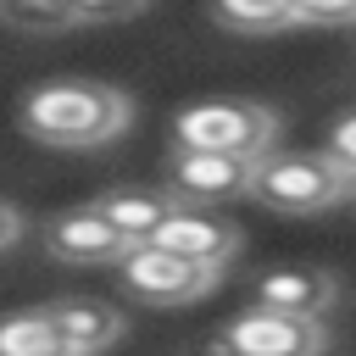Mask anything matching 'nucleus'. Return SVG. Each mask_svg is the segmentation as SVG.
Masks as SVG:
<instances>
[{
	"label": "nucleus",
	"mask_w": 356,
	"mask_h": 356,
	"mask_svg": "<svg viewBox=\"0 0 356 356\" xmlns=\"http://www.w3.org/2000/svg\"><path fill=\"white\" fill-rule=\"evenodd\" d=\"M345 200H356V172H345Z\"/></svg>",
	"instance_id": "nucleus-20"
},
{
	"label": "nucleus",
	"mask_w": 356,
	"mask_h": 356,
	"mask_svg": "<svg viewBox=\"0 0 356 356\" xmlns=\"http://www.w3.org/2000/svg\"><path fill=\"white\" fill-rule=\"evenodd\" d=\"M17 234H22V217L0 200V250H11V245H17Z\"/></svg>",
	"instance_id": "nucleus-19"
},
{
	"label": "nucleus",
	"mask_w": 356,
	"mask_h": 356,
	"mask_svg": "<svg viewBox=\"0 0 356 356\" xmlns=\"http://www.w3.org/2000/svg\"><path fill=\"white\" fill-rule=\"evenodd\" d=\"M0 356H72L67 334L56 328V312H6L0 317Z\"/></svg>",
	"instance_id": "nucleus-12"
},
{
	"label": "nucleus",
	"mask_w": 356,
	"mask_h": 356,
	"mask_svg": "<svg viewBox=\"0 0 356 356\" xmlns=\"http://www.w3.org/2000/svg\"><path fill=\"white\" fill-rule=\"evenodd\" d=\"M72 6H78V22H128L150 0H72Z\"/></svg>",
	"instance_id": "nucleus-16"
},
{
	"label": "nucleus",
	"mask_w": 356,
	"mask_h": 356,
	"mask_svg": "<svg viewBox=\"0 0 356 356\" xmlns=\"http://www.w3.org/2000/svg\"><path fill=\"white\" fill-rule=\"evenodd\" d=\"M117 278H122V289H128L134 300H145V306H189V300H200V295L217 284V267H200V261H189V256L145 239V245H128V250H122Z\"/></svg>",
	"instance_id": "nucleus-4"
},
{
	"label": "nucleus",
	"mask_w": 356,
	"mask_h": 356,
	"mask_svg": "<svg viewBox=\"0 0 356 356\" xmlns=\"http://www.w3.org/2000/svg\"><path fill=\"white\" fill-rule=\"evenodd\" d=\"M50 312H56V328L67 334L72 356H100L122 339V312L106 306V300H61Z\"/></svg>",
	"instance_id": "nucleus-10"
},
{
	"label": "nucleus",
	"mask_w": 356,
	"mask_h": 356,
	"mask_svg": "<svg viewBox=\"0 0 356 356\" xmlns=\"http://www.w3.org/2000/svg\"><path fill=\"white\" fill-rule=\"evenodd\" d=\"M184 356H239L234 350V339H228V328H217V334H206V339H195Z\"/></svg>",
	"instance_id": "nucleus-18"
},
{
	"label": "nucleus",
	"mask_w": 356,
	"mask_h": 356,
	"mask_svg": "<svg viewBox=\"0 0 356 356\" xmlns=\"http://www.w3.org/2000/svg\"><path fill=\"white\" fill-rule=\"evenodd\" d=\"M256 306H267V312H295V317H323L328 306H334V295H339V284H334V273L328 267H273V273H261L256 278Z\"/></svg>",
	"instance_id": "nucleus-9"
},
{
	"label": "nucleus",
	"mask_w": 356,
	"mask_h": 356,
	"mask_svg": "<svg viewBox=\"0 0 356 356\" xmlns=\"http://www.w3.org/2000/svg\"><path fill=\"white\" fill-rule=\"evenodd\" d=\"M273 134H278V117L261 100H195L172 117L178 150H222V156L261 161L273 150Z\"/></svg>",
	"instance_id": "nucleus-3"
},
{
	"label": "nucleus",
	"mask_w": 356,
	"mask_h": 356,
	"mask_svg": "<svg viewBox=\"0 0 356 356\" xmlns=\"http://www.w3.org/2000/svg\"><path fill=\"white\" fill-rule=\"evenodd\" d=\"M228 339L239 356H323L328 334L317 317H295V312H267L250 306L228 323Z\"/></svg>",
	"instance_id": "nucleus-6"
},
{
	"label": "nucleus",
	"mask_w": 356,
	"mask_h": 356,
	"mask_svg": "<svg viewBox=\"0 0 356 356\" xmlns=\"http://www.w3.org/2000/svg\"><path fill=\"white\" fill-rule=\"evenodd\" d=\"M0 17L22 33H61L78 22V6L72 0H0Z\"/></svg>",
	"instance_id": "nucleus-14"
},
{
	"label": "nucleus",
	"mask_w": 356,
	"mask_h": 356,
	"mask_svg": "<svg viewBox=\"0 0 356 356\" xmlns=\"http://www.w3.org/2000/svg\"><path fill=\"white\" fill-rule=\"evenodd\" d=\"M211 17L234 33H278L295 22V0H211Z\"/></svg>",
	"instance_id": "nucleus-13"
},
{
	"label": "nucleus",
	"mask_w": 356,
	"mask_h": 356,
	"mask_svg": "<svg viewBox=\"0 0 356 356\" xmlns=\"http://www.w3.org/2000/svg\"><path fill=\"white\" fill-rule=\"evenodd\" d=\"M95 206L111 217V228H117L128 245L156 239V228L172 217V195H161V189H111V195H100Z\"/></svg>",
	"instance_id": "nucleus-11"
},
{
	"label": "nucleus",
	"mask_w": 356,
	"mask_h": 356,
	"mask_svg": "<svg viewBox=\"0 0 356 356\" xmlns=\"http://www.w3.org/2000/svg\"><path fill=\"white\" fill-rule=\"evenodd\" d=\"M44 250L72 267H106V261H122L128 239L111 228V217L100 206H72L44 222Z\"/></svg>",
	"instance_id": "nucleus-7"
},
{
	"label": "nucleus",
	"mask_w": 356,
	"mask_h": 356,
	"mask_svg": "<svg viewBox=\"0 0 356 356\" xmlns=\"http://www.w3.org/2000/svg\"><path fill=\"white\" fill-rule=\"evenodd\" d=\"M134 100L100 78H50L22 95V134L50 150H100L122 139Z\"/></svg>",
	"instance_id": "nucleus-1"
},
{
	"label": "nucleus",
	"mask_w": 356,
	"mask_h": 356,
	"mask_svg": "<svg viewBox=\"0 0 356 356\" xmlns=\"http://www.w3.org/2000/svg\"><path fill=\"white\" fill-rule=\"evenodd\" d=\"M250 200L284 217H317L345 200V172L328 150H267L250 172Z\"/></svg>",
	"instance_id": "nucleus-2"
},
{
	"label": "nucleus",
	"mask_w": 356,
	"mask_h": 356,
	"mask_svg": "<svg viewBox=\"0 0 356 356\" xmlns=\"http://www.w3.org/2000/svg\"><path fill=\"white\" fill-rule=\"evenodd\" d=\"M250 172H256L250 156L178 150V145H172V156H167V189H172L184 206H222V200H239V195H250Z\"/></svg>",
	"instance_id": "nucleus-5"
},
{
	"label": "nucleus",
	"mask_w": 356,
	"mask_h": 356,
	"mask_svg": "<svg viewBox=\"0 0 356 356\" xmlns=\"http://www.w3.org/2000/svg\"><path fill=\"white\" fill-rule=\"evenodd\" d=\"M156 245H167V250L222 273L239 256V228L228 217H217L211 206H172V217L156 228Z\"/></svg>",
	"instance_id": "nucleus-8"
},
{
	"label": "nucleus",
	"mask_w": 356,
	"mask_h": 356,
	"mask_svg": "<svg viewBox=\"0 0 356 356\" xmlns=\"http://www.w3.org/2000/svg\"><path fill=\"white\" fill-rule=\"evenodd\" d=\"M328 156L339 161V172H356V111L334 122V134H328Z\"/></svg>",
	"instance_id": "nucleus-17"
},
{
	"label": "nucleus",
	"mask_w": 356,
	"mask_h": 356,
	"mask_svg": "<svg viewBox=\"0 0 356 356\" xmlns=\"http://www.w3.org/2000/svg\"><path fill=\"white\" fill-rule=\"evenodd\" d=\"M295 22H317V28H356V0H295Z\"/></svg>",
	"instance_id": "nucleus-15"
}]
</instances>
